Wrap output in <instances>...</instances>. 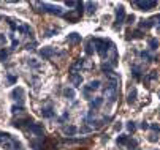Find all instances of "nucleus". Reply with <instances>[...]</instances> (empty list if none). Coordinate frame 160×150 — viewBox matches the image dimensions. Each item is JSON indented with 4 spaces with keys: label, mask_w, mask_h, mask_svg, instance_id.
Wrapping results in <instances>:
<instances>
[{
    "label": "nucleus",
    "mask_w": 160,
    "mask_h": 150,
    "mask_svg": "<svg viewBox=\"0 0 160 150\" xmlns=\"http://www.w3.org/2000/svg\"><path fill=\"white\" fill-rule=\"evenodd\" d=\"M106 77H108V81H106V87H105V90H103V95H105V98H106L109 103H114V101H116V98H118L119 76L114 73V71H111V73L106 74Z\"/></svg>",
    "instance_id": "1"
},
{
    "label": "nucleus",
    "mask_w": 160,
    "mask_h": 150,
    "mask_svg": "<svg viewBox=\"0 0 160 150\" xmlns=\"http://www.w3.org/2000/svg\"><path fill=\"white\" fill-rule=\"evenodd\" d=\"M92 43H94V48H95L97 54H98L103 60H106L108 52H109V48H111L112 43H111V41H108V40H103V38H94V40H92Z\"/></svg>",
    "instance_id": "2"
},
{
    "label": "nucleus",
    "mask_w": 160,
    "mask_h": 150,
    "mask_svg": "<svg viewBox=\"0 0 160 150\" xmlns=\"http://www.w3.org/2000/svg\"><path fill=\"white\" fill-rule=\"evenodd\" d=\"M0 147L3 150H16L19 145L10 134H0Z\"/></svg>",
    "instance_id": "3"
},
{
    "label": "nucleus",
    "mask_w": 160,
    "mask_h": 150,
    "mask_svg": "<svg viewBox=\"0 0 160 150\" xmlns=\"http://www.w3.org/2000/svg\"><path fill=\"white\" fill-rule=\"evenodd\" d=\"M133 5L138 7L143 11H149V10H154L157 7V2H155V0H135Z\"/></svg>",
    "instance_id": "4"
},
{
    "label": "nucleus",
    "mask_w": 160,
    "mask_h": 150,
    "mask_svg": "<svg viewBox=\"0 0 160 150\" xmlns=\"http://www.w3.org/2000/svg\"><path fill=\"white\" fill-rule=\"evenodd\" d=\"M38 7L43 8V11H48L51 14H57V16H62L63 14V10L60 7H54V5H49V3H37Z\"/></svg>",
    "instance_id": "5"
},
{
    "label": "nucleus",
    "mask_w": 160,
    "mask_h": 150,
    "mask_svg": "<svg viewBox=\"0 0 160 150\" xmlns=\"http://www.w3.org/2000/svg\"><path fill=\"white\" fill-rule=\"evenodd\" d=\"M29 134H32V136H35V138H43L44 130H43V126H41V125H38V123H32V125L29 126Z\"/></svg>",
    "instance_id": "6"
},
{
    "label": "nucleus",
    "mask_w": 160,
    "mask_h": 150,
    "mask_svg": "<svg viewBox=\"0 0 160 150\" xmlns=\"http://www.w3.org/2000/svg\"><path fill=\"white\" fill-rule=\"evenodd\" d=\"M11 96H13V100H16V101H19V103H22L24 101V89H21V87H16L13 92H11Z\"/></svg>",
    "instance_id": "7"
},
{
    "label": "nucleus",
    "mask_w": 160,
    "mask_h": 150,
    "mask_svg": "<svg viewBox=\"0 0 160 150\" xmlns=\"http://www.w3.org/2000/svg\"><path fill=\"white\" fill-rule=\"evenodd\" d=\"M124 19H125V10H124V7L121 5V7L116 8V22L121 26V24L124 22Z\"/></svg>",
    "instance_id": "8"
},
{
    "label": "nucleus",
    "mask_w": 160,
    "mask_h": 150,
    "mask_svg": "<svg viewBox=\"0 0 160 150\" xmlns=\"http://www.w3.org/2000/svg\"><path fill=\"white\" fill-rule=\"evenodd\" d=\"M70 82H72V85L79 87V85L82 84V76L79 73H70Z\"/></svg>",
    "instance_id": "9"
},
{
    "label": "nucleus",
    "mask_w": 160,
    "mask_h": 150,
    "mask_svg": "<svg viewBox=\"0 0 160 150\" xmlns=\"http://www.w3.org/2000/svg\"><path fill=\"white\" fill-rule=\"evenodd\" d=\"M40 54H41V57H44V59H51V57L56 54V49H54V48H43V49L40 51Z\"/></svg>",
    "instance_id": "10"
},
{
    "label": "nucleus",
    "mask_w": 160,
    "mask_h": 150,
    "mask_svg": "<svg viewBox=\"0 0 160 150\" xmlns=\"http://www.w3.org/2000/svg\"><path fill=\"white\" fill-rule=\"evenodd\" d=\"M54 111H52V108H49V106H48V108H43L41 109V115L43 117H46V119H51V117H54Z\"/></svg>",
    "instance_id": "11"
},
{
    "label": "nucleus",
    "mask_w": 160,
    "mask_h": 150,
    "mask_svg": "<svg viewBox=\"0 0 160 150\" xmlns=\"http://www.w3.org/2000/svg\"><path fill=\"white\" fill-rule=\"evenodd\" d=\"M81 68H84V67H82V59H81V60H76V62L73 63L72 68H70V73H78Z\"/></svg>",
    "instance_id": "12"
},
{
    "label": "nucleus",
    "mask_w": 160,
    "mask_h": 150,
    "mask_svg": "<svg viewBox=\"0 0 160 150\" xmlns=\"http://www.w3.org/2000/svg\"><path fill=\"white\" fill-rule=\"evenodd\" d=\"M79 41H81V36L78 33H70L68 35V43H70V45H76V43H79Z\"/></svg>",
    "instance_id": "13"
},
{
    "label": "nucleus",
    "mask_w": 160,
    "mask_h": 150,
    "mask_svg": "<svg viewBox=\"0 0 160 150\" xmlns=\"http://www.w3.org/2000/svg\"><path fill=\"white\" fill-rule=\"evenodd\" d=\"M102 103H103V98L97 96V98H94L92 101H90V108H92V109H97V108H100V106H102Z\"/></svg>",
    "instance_id": "14"
},
{
    "label": "nucleus",
    "mask_w": 160,
    "mask_h": 150,
    "mask_svg": "<svg viewBox=\"0 0 160 150\" xmlns=\"http://www.w3.org/2000/svg\"><path fill=\"white\" fill-rule=\"evenodd\" d=\"M98 87H100V81H98V79H95V81H90V82H89V85H87L86 89H89L90 92H92V90H97Z\"/></svg>",
    "instance_id": "15"
},
{
    "label": "nucleus",
    "mask_w": 160,
    "mask_h": 150,
    "mask_svg": "<svg viewBox=\"0 0 160 150\" xmlns=\"http://www.w3.org/2000/svg\"><path fill=\"white\" fill-rule=\"evenodd\" d=\"M76 131H78V130H76V126H73V125L65 126V128H63V133H65V134H68V136H73Z\"/></svg>",
    "instance_id": "16"
},
{
    "label": "nucleus",
    "mask_w": 160,
    "mask_h": 150,
    "mask_svg": "<svg viewBox=\"0 0 160 150\" xmlns=\"http://www.w3.org/2000/svg\"><path fill=\"white\" fill-rule=\"evenodd\" d=\"M63 96L68 98V100H73V98H75V90L70 89V87H67V89L63 90Z\"/></svg>",
    "instance_id": "17"
},
{
    "label": "nucleus",
    "mask_w": 160,
    "mask_h": 150,
    "mask_svg": "<svg viewBox=\"0 0 160 150\" xmlns=\"http://www.w3.org/2000/svg\"><path fill=\"white\" fill-rule=\"evenodd\" d=\"M135 100H136V89H132V90L128 92V98H127V101L132 104V103H135Z\"/></svg>",
    "instance_id": "18"
},
{
    "label": "nucleus",
    "mask_w": 160,
    "mask_h": 150,
    "mask_svg": "<svg viewBox=\"0 0 160 150\" xmlns=\"http://www.w3.org/2000/svg\"><path fill=\"white\" fill-rule=\"evenodd\" d=\"M86 8H87V14H94V11H95V3L87 2V3H86Z\"/></svg>",
    "instance_id": "19"
},
{
    "label": "nucleus",
    "mask_w": 160,
    "mask_h": 150,
    "mask_svg": "<svg viewBox=\"0 0 160 150\" xmlns=\"http://www.w3.org/2000/svg\"><path fill=\"white\" fill-rule=\"evenodd\" d=\"M149 48L154 51V49H157L158 48V41L155 40V38H152V40H149Z\"/></svg>",
    "instance_id": "20"
},
{
    "label": "nucleus",
    "mask_w": 160,
    "mask_h": 150,
    "mask_svg": "<svg viewBox=\"0 0 160 150\" xmlns=\"http://www.w3.org/2000/svg\"><path fill=\"white\" fill-rule=\"evenodd\" d=\"M92 45H94V43H92V40H89L87 46H86V52H87V55H90V54H92Z\"/></svg>",
    "instance_id": "21"
},
{
    "label": "nucleus",
    "mask_w": 160,
    "mask_h": 150,
    "mask_svg": "<svg viewBox=\"0 0 160 150\" xmlns=\"http://www.w3.org/2000/svg\"><path fill=\"white\" fill-rule=\"evenodd\" d=\"M29 65L33 67V68H38L40 67V62H37V59H29Z\"/></svg>",
    "instance_id": "22"
},
{
    "label": "nucleus",
    "mask_w": 160,
    "mask_h": 150,
    "mask_svg": "<svg viewBox=\"0 0 160 150\" xmlns=\"http://www.w3.org/2000/svg\"><path fill=\"white\" fill-rule=\"evenodd\" d=\"M65 5H67L68 8H75V7L78 8V7H79V2H73V0H70V2H65Z\"/></svg>",
    "instance_id": "23"
},
{
    "label": "nucleus",
    "mask_w": 160,
    "mask_h": 150,
    "mask_svg": "<svg viewBox=\"0 0 160 150\" xmlns=\"http://www.w3.org/2000/svg\"><path fill=\"white\" fill-rule=\"evenodd\" d=\"M128 142V138L127 136H119L118 138V144H127Z\"/></svg>",
    "instance_id": "24"
},
{
    "label": "nucleus",
    "mask_w": 160,
    "mask_h": 150,
    "mask_svg": "<svg viewBox=\"0 0 160 150\" xmlns=\"http://www.w3.org/2000/svg\"><path fill=\"white\" fill-rule=\"evenodd\" d=\"M22 111H24L22 106H13V114H21Z\"/></svg>",
    "instance_id": "25"
},
{
    "label": "nucleus",
    "mask_w": 160,
    "mask_h": 150,
    "mask_svg": "<svg viewBox=\"0 0 160 150\" xmlns=\"http://www.w3.org/2000/svg\"><path fill=\"white\" fill-rule=\"evenodd\" d=\"M141 57H143V59H146L148 62H152V57H151V54H149V52H141Z\"/></svg>",
    "instance_id": "26"
},
{
    "label": "nucleus",
    "mask_w": 160,
    "mask_h": 150,
    "mask_svg": "<svg viewBox=\"0 0 160 150\" xmlns=\"http://www.w3.org/2000/svg\"><path fill=\"white\" fill-rule=\"evenodd\" d=\"M127 128H128V131H132V133H133V131L136 130V126H135V123H133V122H128Z\"/></svg>",
    "instance_id": "27"
},
{
    "label": "nucleus",
    "mask_w": 160,
    "mask_h": 150,
    "mask_svg": "<svg viewBox=\"0 0 160 150\" xmlns=\"http://www.w3.org/2000/svg\"><path fill=\"white\" fill-rule=\"evenodd\" d=\"M8 57V52L5 51V49H2V51H0V60H3V59H7Z\"/></svg>",
    "instance_id": "28"
},
{
    "label": "nucleus",
    "mask_w": 160,
    "mask_h": 150,
    "mask_svg": "<svg viewBox=\"0 0 160 150\" xmlns=\"http://www.w3.org/2000/svg\"><path fill=\"white\" fill-rule=\"evenodd\" d=\"M127 144H128V148H130V150H135V147H136V141H128Z\"/></svg>",
    "instance_id": "29"
},
{
    "label": "nucleus",
    "mask_w": 160,
    "mask_h": 150,
    "mask_svg": "<svg viewBox=\"0 0 160 150\" xmlns=\"http://www.w3.org/2000/svg\"><path fill=\"white\" fill-rule=\"evenodd\" d=\"M151 128H152L155 133H160V125H155V123H154V125H151Z\"/></svg>",
    "instance_id": "30"
},
{
    "label": "nucleus",
    "mask_w": 160,
    "mask_h": 150,
    "mask_svg": "<svg viewBox=\"0 0 160 150\" xmlns=\"http://www.w3.org/2000/svg\"><path fill=\"white\" fill-rule=\"evenodd\" d=\"M81 133H87V131H90V128H87V126H84V128H81V130H79Z\"/></svg>",
    "instance_id": "31"
},
{
    "label": "nucleus",
    "mask_w": 160,
    "mask_h": 150,
    "mask_svg": "<svg viewBox=\"0 0 160 150\" xmlns=\"http://www.w3.org/2000/svg\"><path fill=\"white\" fill-rule=\"evenodd\" d=\"M2 45H5V36L0 35V46H2Z\"/></svg>",
    "instance_id": "32"
},
{
    "label": "nucleus",
    "mask_w": 160,
    "mask_h": 150,
    "mask_svg": "<svg viewBox=\"0 0 160 150\" xmlns=\"http://www.w3.org/2000/svg\"><path fill=\"white\" fill-rule=\"evenodd\" d=\"M149 141H151V142H155V141H157V136H155V134H151Z\"/></svg>",
    "instance_id": "33"
},
{
    "label": "nucleus",
    "mask_w": 160,
    "mask_h": 150,
    "mask_svg": "<svg viewBox=\"0 0 160 150\" xmlns=\"http://www.w3.org/2000/svg\"><path fill=\"white\" fill-rule=\"evenodd\" d=\"M141 128H143V130H148V128H149V125H148L146 122H143V123H141Z\"/></svg>",
    "instance_id": "34"
},
{
    "label": "nucleus",
    "mask_w": 160,
    "mask_h": 150,
    "mask_svg": "<svg viewBox=\"0 0 160 150\" xmlns=\"http://www.w3.org/2000/svg\"><path fill=\"white\" fill-rule=\"evenodd\" d=\"M133 36H135V38H140V36H141V32H135Z\"/></svg>",
    "instance_id": "35"
}]
</instances>
